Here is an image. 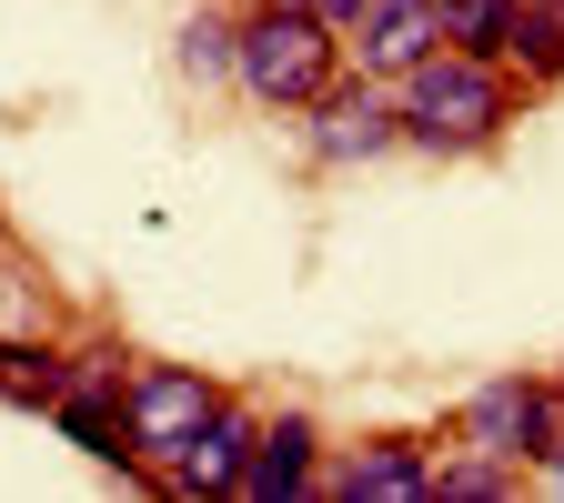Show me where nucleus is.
I'll use <instances>...</instances> for the list:
<instances>
[{
	"mask_svg": "<svg viewBox=\"0 0 564 503\" xmlns=\"http://www.w3.org/2000/svg\"><path fill=\"white\" fill-rule=\"evenodd\" d=\"M252 444H262V423L223 393V413L202 423V434L172 453V473H162V493H182V503H202V493H242V463H252Z\"/></svg>",
	"mask_w": 564,
	"mask_h": 503,
	"instance_id": "nucleus-7",
	"label": "nucleus"
},
{
	"mask_svg": "<svg viewBox=\"0 0 564 503\" xmlns=\"http://www.w3.org/2000/svg\"><path fill=\"white\" fill-rule=\"evenodd\" d=\"M444 41V21H434V0H373V21L343 41V61H364L373 81H403V70Z\"/></svg>",
	"mask_w": 564,
	"mask_h": 503,
	"instance_id": "nucleus-9",
	"label": "nucleus"
},
{
	"mask_svg": "<svg viewBox=\"0 0 564 503\" xmlns=\"http://www.w3.org/2000/svg\"><path fill=\"white\" fill-rule=\"evenodd\" d=\"M242 11H293V0H242Z\"/></svg>",
	"mask_w": 564,
	"mask_h": 503,
	"instance_id": "nucleus-17",
	"label": "nucleus"
},
{
	"mask_svg": "<svg viewBox=\"0 0 564 503\" xmlns=\"http://www.w3.org/2000/svg\"><path fill=\"white\" fill-rule=\"evenodd\" d=\"M232 81L262 101V111H313L333 81H343V41L303 11H242V41H232Z\"/></svg>",
	"mask_w": 564,
	"mask_h": 503,
	"instance_id": "nucleus-2",
	"label": "nucleus"
},
{
	"mask_svg": "<svg viewBox=\"0 0 564 503\" xmlns=\"http://www.w3.org/2000/svg\"><path fill=\"white\" fill-rule=\"evenodd\" d=\"M544 403H554V383H534V373H494V383L464 393L454 444H464V453H494V463H534V444H544Z\"/></svg>",
	"mask_w": 564,
	"mask_h": 503,
	"instance_id": "nucleus-6",
	"label": "nucleus"
},
{
	"mask_svg": "<svg viewBox=\"0 0 564 503\" xmlns=\"http://www.w3.org/2000/svg\"><path fill=\"white\" fill-rule=\"evenodd\" d=\"M232 41H242V21H192L182 31V70L192 81H232Z\"/></svg>",
	"mask_w": 564,
	"mask_h": 503,
	"instance_id": "nucleus-14",
	"label": "nucleus"
},
{
	"mask_svg": "<svg viewBox=\"0 0 564 503\" xmlns=\"http://www.w3.org/2000/svg\"><path fill=\"white\" fill-rule=\"evenodd\" d=\"M212 413H223V383H212V373H192V363H131L121 423H131V463H141V483H162L172 453L202 434Z\"/></svg>",
	"mask_w": 564,
	"mask_h": 503,
	"instance_id": "nucleus-3",
	"label": "nucleus"
},
{
	"mask_svg": "<svg viewBox=\"0 0 564 503\" xmlns=\"http://www.w3.org/2000/svg\"><path fill=\"white\" fill-rule=\"evenodd\" d=\"M303 11H313V21H323L333 41H352V31H364V21H373V0H303Z\"/></svg>",
	"mask_w": 564,
	"mask_h": 503,
	"instance_id": "nucleus-15",
	"label": "nucleus"
},
{
	"mask_svg": "<svg viewBox=\"0 0 564 503\" xmlns=\"http://www.w3.org/2000/svg\"><path fill=\"white\" fill-rule=\"evenodd\" d=\"M51 393H61V352L51 342H0V403L51 413Z\"/></svg>",
	"mask_w": 564,
	"mask_h": 503,
	"instance_id": "nucleus-11",
	"label": "nucleus"
},
{
	"mask_svg": "<svg viewBox=\"0 0 564 503\" xmlns=\"http://www.w3.org/2000/svg\"><path fill=\"white\" fill-rule=\"evenodd\" d=\"M313 483H323V434H313V413L262 423V444H252V463H242V503H293V493H313Z\"/></svg>",
	"mask_w": 564,
	"mask_h": 503,
	"instance_id": "nucleus-8",
	"label": "nucleus"
},
{
	"mask_svg": "<svg viewBox=\"0 0 564 503\" xmlns=\"http://www.w3.org/2000/svg\"><path fill=\"white\" fill-rule=\"evenodd\" d=\"M333 503H434V444H413V434H364V444H343L323 463Z\"/></svg>",
	"mask_w": 564,
	"mask_h": 503,
	"instance_id": "nucleus-5",
	"label": "nucleus"
},
{
	"mask_svg": "<svg viewBox=\"0 0 564 503\" xmlns=\"http://www.w3.org/2000/svg\"><path fill=\"white\" fill-rule=\"evenodd\" d=\"M505 11L514 0H434L444 41H464V51H505Z\"/></svg>",
	"mask_w": 564,
	"mask_h": 503,
	"instance_id": "nucleus-13",
	"label": "nucleus"
},
{
	"mask_svg": "<svg viewBox=\"0 0 564 503\" xmlns=\"http://www.w3.org/2000/svg\"><path fill=\"white\" fill-rule=\"evenodd\" d=\"M505 70H524V91H554L564 81V0H514L505 11Z\"/></svg>",
	"mask_w": 564,
	"mask_h": 503,
	"instance_id": "nucleus-10",
	"label": "nucleus"
},
{
	"mask_svg": "<svg viewBox=\"0 0 564 503\" xmlns=\"http://www.w3.org/2000/svg\"><path fill=\"white\" fill-rule=\"evenodd\" d=\"M534 463L564 473V383H554V403H544V444H534Z\"/></svg>",
	"mask_w": 564,
	"mask_h": 503,
	"instance_id": "nucleus-16",
	"label": "nucleus"
},
{
	"mask_svg": "<svg viewBox=\"0 0 564 503\" xmlns=\"http://www.w3.org/2000/svg\"><path fill=\"white\" fill-rule=\"evenodd\" d=\"M383 152H403V81H333L323 101H313V162H333V172H352V162H383Z\"/></svg>",
	"mask_w": 564,
	"mask_h": 503,
	"instance_id": "nucleus-4",
	"label": "nucleus"
},
{
	"mask_svg": "<svg viewBox=\"0 0 564 503\" xmlns=\"http://www.w3.org/2000/svg\"><path fill=\"white\" fill-rule=\"evenodd\" d=\"M514 121V70L494 51H464V41H434L413 70H403V141L434 162H464V152H494Z\"/></svg>",
	"mask_w": 564,
	"mask_h": 503,
	"instance_id": "nucleus-1",
	"label": "nucleus"
},
{
	"mask_svg": "<svg viewBox=\"0 0 564 503\" xmlns=\"http://www.w3.org/2000/svg\"><path fill=\"white\" fill-rule=\"evenodd\" d=\"M505 493H524V463H494V453L434 463V503H505Z\"/></svg>",
	"mask_w": 564,
	"mask_h": 503,
	"instance_id": "nucleus-12",
	"label": "nucleus"
}]
</instances>
